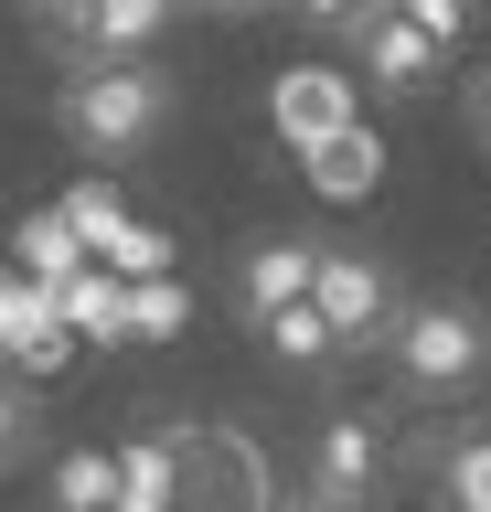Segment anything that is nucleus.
I'll list each match as a JSON object with an SVG mask.
<instances>
[{
    "label": "nucleus",
    "instance_id": "obj_18",
    "mask_svg": "<svg viewBox=\"0 0 491 512\" xmlns=\"http://www.w3.org/2000/svg\"><path fill=\"white\" fill-rule=\"evenodd\" d=\"M54 502H118V459H97V448H75L65 470H54Z\"/></svg>",
    "mask_w": 491,
    "mask_h": 512
},
{
    "label": "nucleus",
    "instance_id": "obj_1",
    "mask_svg": "<svg viewBox=\"0 0 491 512\" xmlns=\"http://www.w3.org/2000/svg\"><path fill=\"white\" fill-rule=\"evenodd\" d=\"M161 118H171V86H161L139 54H86V75L65 86V128H75L97 160L150 150V139H161Z\"/></svg>",
    "mask_w": 491,
    "mask_h": 512
},
{
    "label": "nucleus",
    "instance_id": "obj_15",
    "mask_svg": "<svg viewBox=\"0 0 491 512\" xmlns=\"http://www.w3.org/2000/svg\"><path fill=\"white\" fill-rule=\"evenodd\" d=\"M182 320H193V299L171 288V267L161 278H129V342H171Z\"/></svg>",
    "mask_w": 491,
    "mask_h": 512
},
{
    "label": "nucleus",
    "instance_id": "obj_19",
    "mask_svg": "<svg viewBox=\"0 0 491 512\" xmlns=\"http://www.w3.org/2000/svg\"><path fill=\"white\" fill-rule=\"evenodd\" d=\"M438 491H449V502H470V512H491V438L459 448L449 470H438Z\"/></svg>",
    "mask_w": 491,
    "mask_h": 512
},
{
    "label": "nucleus",
    "instance_id": "obj_2",
    "mask_svg": "<svg viewBox=\"0 0 491 512\" xmlns=\"http://www.w3.org/2000/svg\"><path fill=\"white\" fill-rule=\"evenodd\" d=\"M395 363H406V384L449 395L491 363V320L459 310V299H417V310H395Z\"/></svg>",
    "mask_w": 491,
    "mask_h": 512
},
{
    "label": "nucleus",
    "instance_id": "obj_4",
    "mask_svg": "<svg viewBox=\"0 0 491 512\" xmlns=\"http://www.w3.org/2000/svg\"><path fill=\"white\" fill-rule=\"evenodd\" d=\"M353 54H363V75H374L385 96H417L427 75H438V54H449V43H438L427 22H406V11L385 0V11H363V22H353Z\"/></svg>",
    "mask_w": 491,
    "mask_h": 512
},
{
    "label": "nucleus",
    "instance_id": "obj_22",
    "mask_svg": "<svg viewBox=\"0 0 491 512\" xmlns=\"http://www.w3.org/2000/svg\"><path fill=\"white\" fill-rule=\"evenodd\" d=\"M289 11H299L310 32H353L363 11H385V0H289Z\"/></svg>",
    "mask_w": 491,
    "mask_h": 512
},
{
    "label": "nucleus",
    "instance_id": "obj_7",
    "mask_svg": "<svg viewBox=\"0 0 491 512\" xmlns=\"http://www.w3.org/2000/svg\"><path fill=\"white\" fill-rule=\"evenodd\" d=\"M171 22V0H65V43L75 54H150Z\"/></svg>",
    "mask_w": 491,
    "mask_h": 512
},
{
    "label": "nucleus",
    "instance_id": "obj_20",
    "mask_svg": "<svg viewBox=\"0 0 491 512\" xmlns=\"http://www.w3.org/2000/svg\"><path fill=\"white\" fill-rule=\"evenodd\" d=\"M107 267H129V278H161V267H171V235H150V224H129V235L107 246Z\"/></svg>",
    "mask_w": 491,
    "mask_h": 512
},
{
    "label": "nucleus",
    "instance_id": "obj_12",
    "mask_svg": "<svg viewBox=\"0 0 491 512\" xmlns=\"http://www.w3.org/2000/svg\"><path fill=\"white\" fill-rule=\"evenodd\" d=\"M118 502H139V512L182 502V459H171V438H129V448H118Z\"/></svg>",
    "mask_w": 491,
    "mask_h": 512
},
{
    "label": "nucleus",
    "instance_id": "obj_21",
    "mask_svg": "<svg viewBox=\"0 0 491 512\" xmlns=\"http://www.w3.org/2000/svg\"><path fill=\"white\" fill-rule=\"evenodd\" d=\"M395 11H406V22H427V32H438V43H459V32L481 22L470 0H395Z\"/></svg>",
    "mask_w": 491,
    "mask_h": 512
},
{
    "label": "nucleus",
    "instance_id": "obj_9",
    "mask_svg": "<svg viewBox=\"0 0 491 512\" xmlns=\"http://www.w3.org/2000/svg\"><path fill=\"white\" fill-rule=\"evenodd\" d=\"M54 299H65V320H75V331H86L97 352H118V342H129V267L86 256V267H75V278L54 288Z\"/></svg>",
    "mask_w": 491,
    "mask_h": 512
},
{
    "label": "nucleus",
    "instance_id": "obj_17",
    "mask_svg": "<svg viewBox=\"0 0 491 512\" xmlns=\"http://www.w3.org/2000/svg\"><path fill=\"white\" fill-rule=\"evenodd\" d=\"M43 299H54V288L33 278V267H22V256H11V267H0V363H11V342H22V331H33V310Z\"/></svg>",
    "mask_w": 491,
    "mask_h": 512
},
{
    "label": "nucleus",
    "instance_id": "obj_6",
    "mask_svg": "<svg viewBox=\"0 0 491 512\" xmlns=\"http://www.w3.org/2000/svg\"><path fill=\"white\" fill-rule=\"evenodd\" d=\"M374 480H385V427H374V416H331L321 459H310V491H321V502H363Z\"/></svg>",
    "mask_w": 491,
    "mask_h": 512
},
{
    "label": "nucleus",
    "instance_id": "obj_23",
    "mask_svg": "<svg viewBox=\"0 0 491 512\" xmlns=\"http://www.w3.org/2000/svg\"><path fill=\"white\" fill-rule=\"evenodd\" d=\"M459 118H470V139H481V150H491V64H481V75H470V96H459Z\"/></svg>",
    "mask_w": 491,
    "mask_h": 512
},
{
    "label": "nucleus",
    "instance_id": "obj_16",
    "mask_svg": "<svg viewBox=\"0 0 491 512\" xmlns=\"http://www.w3.org/2000/svg\"><path fill=\"white\" fill-rule=\"evenodd\" d=\"M65 214H75V235H86V246H118V235H129V203H118V192H107V182H75L65 192Z\"/></svg>",
    "mask_w": 491,
    "mask_h": 512
},
{
    "label": "nucleus",
    "instance_id": "obj_3",
    "mask_svg": "<svg viewBox=\"0 0 491 512\" xmlns=\"http://www.w3.org/2000/svg\"><path fill=\"white\" fill-rule=\"evenodd\" d=\"M310 299L331 310L342 352H353V342H374V331H395V278L374 267V256H353V246H321V278H310Z\"/></svg>",
    "mask_w": 491,
    "mask_h": 512
},
{
    "label": "nucleus",
    "instance_id": "obj_11",
    "mask_svg": "<svg viewBox=\"0 0 491 512\" xmlns=\"http://www.w3.org/2000/svg\"><path fill=\"white\" fill-rule=\"evenodd\" d=\"M11 256H22V267H33L43 288H65V278H75V267H86L97 246H86V235H75V214L54 203V214H22V224H11Z\"/></svg>",
    "mask_w": 491,
    "mask_h": 512
},
{
    "label": "nucleus",
    "instance_id": "obj_10",
    "mask_svg": "<svg viewBox=\"0 0 491 512\" xmlns=\"http://www.w3.org/2000/svg\"><path fill=\"white\" fill-rule=\"evenodd\" d=\"M299 160H310V192H331V203H363V192H374V182H385V139H374V128H331V139H321V150H299Z\"/></svg>",
    "mask_w": 491,
    "mask_h": 512
},
{
    "label": "nucleus",
    "instance_id": "obj_13",
    "mask_svg": "<svg viewBox=\"0 0 491 512\" xmlns=\"http://www.w3.org/2000/svg\"><path fill=\"white\" fill-rule=\"evenodd\" d=\"M257 331H267V352H278V363H331V352H342V331H331L321 299H289V310H267Z\"/></svg>",
    "mask_w": 491,
    "mask_h": 512
},
{
    "label": "nucleus",
    "instance_id": "obj_24",
    "mask_svg": "<svg viewBox=\"0 0 491 512\" xmlns=\"http://www.w3.org/2000/svg\"><path fill=\"white\" fill-rule=\"evenodd\" d=\"M214 11H267V0H214Z\"/></svg>",
    "mask_w": 491,
    "mask_h": 512
},
{
    "label": "nucleus",
    "instance_id": "obj_14",
    "mask_svg": "<svg viewBox=\"0 0 491 512\" xmlns=\"http://www.w3.org/2000/svg\"><path fill=\"white\" fill-rule=\"evenodd\" d=\"M43 438V406H33V374L22 363H0V470H22Z\"/></svg>",
    "mask_w": 491,
    "mask_h": 512
},
{
    "label": "nucleus",
    "instance_id": "obj_25",
    "mask_svg": "<svg viewBox=\"0 0 491 512\" xmlns=\"http://www.w3.org/2000/svg\"><path fill=\"white\" fill-rule=\"evenodd\" d=\"M171 11H203V0H171Z\"/></svg>",
    "mask_w": 491,
    "mask_h": 512
},
{
    "label": "nucleus",
    "instance_id": "obj_5",
    "mask_svg": "<svg viewBox=\"0 0 491 512\" xmlns=\"http://www.w3.org/2000/svg\"><path fill=\"white\" fill-rule=\"evenodd\" d=\"M267 118L289 150H321L331 128H353V75H331V64H289L278 86H267Z\"/></svg>",
    "mask_w": 491,
    "mask_h": 512
},
{
    "label": "nucleus",
    "instance_id": "obj_8",
    "mask_svg": "<svg viewBox=\"0 0 491 512\" xmlns=\"http://www.w3.org/2000/svg\"><path fill=\"white\" fill-rule=\"evenodd\" d=\"M310 278H321V246L267 235V246H246V267H235V299H246V320H267V310H289V299H310Z\"/></svg>",
    "mask_w": 491,
    "mask_h": 512
}]
</instances>
